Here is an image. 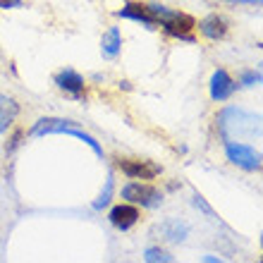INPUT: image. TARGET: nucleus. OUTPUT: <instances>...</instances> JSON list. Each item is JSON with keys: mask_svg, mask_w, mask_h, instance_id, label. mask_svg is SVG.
Segmentation results:
<instances>
[{"mask_svg": "<svg viewBox=\"0 0 263 263\" xmlns=\"http://www.w3.org/2000/svg\"><path fill=\"white\" fill-rule=\"evenodd\" d=\"M225 156L232 165L242 167L247 173H258L261 170V151H256L254 146L244 144V141H235V139H225Z\"/></svg>", "mask_w": 263, "mask_h": 263, "instance_id": "obj_1", "label": "nucleus"}, {"mask_svg": "<svg viewBox=\"0 0 263 263\" xmlns=\"http://www.w3.org/2000/svg\"><path fill=\"white\" fill-rule=\"evenodd\" d=\"M122 199H125L127 203H134V206L153 208L163 201V194H160L153 184H148V182L134 180V182H127L125 187H122Z\"/></svg>", "mask_w": 263, "mask_h": 263, "instance_id": "obj_2", "label": "nucleus"}, {"mask_svg": "<svg viewBox=\"0 0 263 263\" xmlns=\"http://www.w3.org/2000/svg\"><path fill=\"white\" fill-rule=\"evenodd\" d=\"M160 27L165 29L167 36H175V39H180V41L194 43L192 29L196 27V22H194V17H189L187 12H180V10H175L173 17H167V20L160 22Z\"/></svg>", "mask_w": 263, "mask_h": 263, "instance_id": "obj_3", "label": "nucleus"}, {"mask_svg": "<svg viewBox=\"0 0 263 263\" xmlns=\"http://www.w3.org/2000/svg\"><path fill=\"white\" fill-rule=\"evenodd\" d=\"M118 167L122 175H127L129 180H153L160 175V165L151 163V160H134V158H120Z\"/></svg>", "mask_w": 263, "mask_h": 263, "instance_id": "obj_4", "label": "nucleus"}, {"mask_svg": "<svg viewBox=\"0 0 263 263\" xmlns=\"http://www.w3.org/2000/svg\"><path fill=\"white\" fill-rule=\"evenodd\" d=\"M208 89H211V98H213L215 103H225L237 91V84H235V79L228 74V69H215L213 74H211Z\"/></svg>", "mask_w": 263, "mask_h": 263, "instance_id": "obj_5", "label": "nucleus"}, {"mask_svg": "<svg viewBox=\"0 0 263 263\" xmlns=\"http://www.w3.org/2000/svg\"><path fill=\"white\" fill-rule=\"evenodd\" d=\"M118 17H122V20H132V22H139V24H144L146 29H158V20L153 17L151 12H148V7H146V3H125V7L122 10H118Z\"/></svg>", "mask_w": 263, "mask_h": 263, "instance_id": "obj_6", "label": "nucleus"}, {"mask_svg": "<svg viewBox=\"0 0 263 263\" xmlns=\"http://www.w3.org/2000/svg\"><path fill=\"white\" fill-rule=\"evenodd\" d=\"M55 84H58V89H63L65 93H69V96L77 98V101L84 96V77L72 67L60 69L55 74Z\"/></svg>", "mask_w": 263, "mask_h": 263, "instance_id": "obj_7", "label": "nucleus"}, {"mask_svg": "<svg viewBox=\"0 0 263 263\" xmlns=\"http://www.w3.org/2000/svg\"><path fill=\"white\" fill-rule=\"evenodd\" d=\"M139 218H141V215H139V208L134 206V203H120V206H115L110 211V215H108V220L118 230H122V232L134 228L139 222Z\"/></svg>", "mask_w": 263, "mask_h": 263, "instance_id": "obj_8", "label": "nucleus"}, {"mask_svg": "<svg viewBox=\"0 0 263 263\" xmlns=\"http://www.w3.org/2000/svg\"><path fill=\"white\" fill-rule=\"evenodd\" d=\"M228 20L222 17V14H208V17H203V20L199 22V31L206 39H211V41H220V39H225L228 36Z\"/></svg>", "mask_w": 263, "mask_h": 263, "instance_id": "obj_9", "label": "nucleus"}, {"mask_svg": "<svg viewBox=\"0 0 263 263\" xmlns=\"http://www.w3.org/2000/svg\"><path fill=\"white\" fill-rule=\"evenodd\" d=\"M20 115V103L7 93H0V134H5Z\"/></svg>", "mask_w": 263, "mask_h": 263, "instance_id": "obj_10", "label": "nucleus"}, {"mask_svg": "<svg viewBox=\"0 0 263 263\" xmlns=\"http://www.w3.org/2000/svg\"><path fill=\"white\" fill-rule=\"evenodd\" d=\"M67 125H74V122H72V120H63V118H41L34 127H31V129H29V134H31V137L60 134V132H63Z\"/></svg>", "mask_w": 263, "mask_h": 263, "instance_id": "obj_11", "label": "nucleus"}, {"mask_svg": "<svg viewBox=\"0 0 263 263\" xmlns=\"http://www.w3.org/2000/svg\"><path fill=\"white\" fill-rule=\"evenodd\" d=\"M122 50V34H120L118 27H110L101 39V53L103 58H118V53Z\"/></svg>", "mask_w": 263, "mask_h": 263, "instance_id": "obj_12", "label": "nucleus"}, {"mask_svg": "<svg viewBox=\"0 0 263 263\" xmlns=\"http://www.w3.org/2000/svg\"><path fill=\"white\" fill-rule=\"evenodd\" d=\"M60 134H69V137H74V139H79V141H84V144L89 146L91 151L96 153L98 158H103V146L98 144V141L91 137V134H86V132H82V129H77L74 125H67L63 132H60Z\"/></svg>", "mask_w": 263, "mask_h": 263, "instance_id": "obj_13", "label": "nucleus"}, {"mask_svg": "<svg viewBox=\"0 0 263 263\" xmlns=\"http://www.w3.org/2000/svg\"><path fill=\"white\" fill-rule=\"evenodd\" d=\"M163 232H165V237L170 242H182V239L189 235V225L182 220H167L165 225H163Z\"/></svg>", "mask_w": 263, "mask_h": 263, "instance_id": "obj_14", "label": "nucleus"}, {"mask_svg": "<svg viewBox=\"0 0 263 263\" xmlns=\"http://www.w3.org/2000/svg\"><path fill=\"white\" fill-rule=\"evenodd\" d=\"M112 187H115V180H112V173L108 175V180H105V187H103V192L98 194V199L93 201V208L96 211H101V208H105L108 203H110V199H112Z\"/></svg>", "mask_w": 263, "mask_h": 263, "instance_id": "obj_15", "label": "nucleus"}, {"mask_svg": "<svg viewBox=\"0 0 263 263\" xmlns=\"http://www.w3.org/2000/svg\"><path fill=\"white\" fill-rule=\"evenodd\" d=\"M144 261H148V263H173L175 258L170 256L167 251L158 249V247H151V249H146V254H144Z\"/></svg>", "mask_w": 263, "mask_h": 263, "instance_id": "obj_16", "label": "nucleus"}, {"mask_svg": "<svg viewBox=\"0 0 263 263\" xmlns=\"http://www.w3.org/2000/svg\"><path fill=\"white\" fill-rule=\"evenodd\" d=\"M261 72H258V69H247V72H244L242 74V86H247V89H251V86H258V84H261Z\"/></svg>", "mask_w": 263, "mask_h": 263, "instance_id": "obj_17", "label": "nucleus"}, {"mask_svg": "<svg viewBox=\"0 0 263 263\" xmlns=\"http://www.w3.org/2000/svg\"><path fill=\"white\" fill-rule=\"evenodd\" d=\"M194 206H196V208H201V211H203L206 215H211V218H213V211H211V206H208V203H206L203 199H201L199 194H194Z\"/></svg>", "mask_w": 263, "mask_h": 263, "instance_id": "obj_18", "label": "nucleus"}, {"mask_svg": "<svg viewBox=\"0 0 263 263\" xmlns=\"http://www.w3.org/2000/svg\"><path fill=\"white\" fill-rule=\"evenodd\" d=\"M17 7H24L22 0H0V10H17Z\"/></svg>", "mask_w": 263, "mask_h": 263, "instance_id": "obj_19", "label": "nucleus"}, {"mask_svg": "<svg viewBox=\"0 0 263 263\" xmlns=\"http://www.w3.org/2000/svg\"><path fill=\"white\" fill-rule=\"evenodd\" d=\"M228 3H235V5H261V0H228Z\"/></svg>", "mask_w": 263, "mask_h": 263, "instance_id": "obj_20", "label": "nucleus"}, {"mask_svg": "<svg viewBox=\"0 0 263 263\" xmlns=\"http://www.w3.org/2000/svg\"><path fill=\"white\" fill-rule=\"evenodd\" d=\"M203 261L206 263H220V258L218 256H203Z\"/></svg>", "mask_w": 263, "mask_h": 263, "instance_id": "obj_21", "label": "nucleus"}]
</instances>
